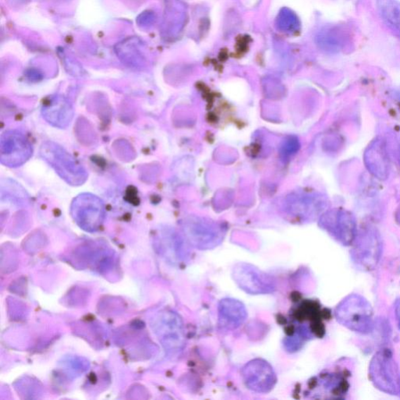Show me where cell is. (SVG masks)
<instances>
[{
  "mask_svg": "<svg viewBox=\"0 0 400 400\" xmlns=\"http://www.w3.org/2000/svg\"><path fill=\"white\" fill-rule=\"evenodd\" d=\"M364 162L368 169L380 180L387 179L389 172V159L383 141L376 139L364 153Z\"/></svg>",
  "mask_w": 400,
  "mask_h": 400,
  "instance_id": "cell-10",
  "label": "cell"
},
{
  "mask_svg": "<svg viewBox=\"0 0 400 400\" xmlns=\"http://www.w3.org/2000/svg\"><path fill=\"white\" fill-rule=\"evenodd\" d=\"M41 115L53 127L65 129L72 122L75 112L72 104L66 97L55 95L44 101Z\"/></svg>",
  "mask_w": 400,
  "mask_h": 400,
  "instance_id": "cell-8",
  "label": "cell"
},
{
  "mask_svg": "<svg viewBox=\"0 0 400 400\" xmlns=\"http://www.w3.org/2000/svg\"><path fill=\"white\" fill-rule=\"evenodd\" d=\"M370 377L376 387L390 395H399L400 374L388 351L378 353L370 365Z\"/></svg>",
  "mask_w": 400,
  "mask_h": 400,
  "instance_id": "cell-3",
  "label": "cell"
},
{
  "mask_svg": "<svg viewBox=\"0 0 400 400\" xmlns=\"http://www.w3.org/2000/svg\"><path fill=\"white\" fill-rule=\"evenodd\" d=\"M189 238L195 247L202 250L212 248L221 240L219 233L207 224H194L189 231Z\"/></svg>",
  "mask_w": 400,
  "mask_h": 400,
  "instance_id": "cell-13",
  "label": "cell"
},
{
  "mask_svg": "<svg viewBox=\"0 0 400 400\" xmlns=\"http://www.w3.org/2000/svg\"><path fill=\"white\" fill-rule=\"evenodd\" d=\"M247 310L241 302L224 299L219 304V319L221 325L228 328L240 326L247 318Z\"/></svg>",
  "mask_w": 400,
  "mask_h": 400,
  "instance_id": "cell-11",
  "label": "cell"
},
{
  "mask_svg": "<svg viewBox=\"0 0 400 400\" xmlns=\"http://www.w3.org/2000/svg\"><path fill=\"white\" fill-rule=\"evenodd\" d=\"M233 276L238 286L250 294H266L275 290L271 278L250 264L236 265Z\"/></svg>",
  "mask_w": 400,
  "mask_h": 400,
  "instance_id": "cell-5",
  "label": "cell"
},
{
  "mask_svg": "<svg viewBox=\"0 0 400 400\" xmlns=\"http://www.w3.org/2000/svg\"><path fill=\"white\" fill-rule=\"evenodd\" d=\"M376 6L384 24L400 39V3L398 0H377Z\"/></svg>",
  "mask_w": 400,
  "mask_h": 400,
  "instance_id": "cell-12",
  "label": "cell"
},
{
  "mask_svg": "<svg viewBox=\"0 0 400 400\" xmlns=\"http://www.w3.org/2000/svg\"><path fill=\"white\" fill-rule=\"evenodd\" d=\"M71 207L73 217L82 226L94 228L103 219L104 203L93 194L79 195L74 199Z\"/></svg>",
  "mask_w": 400,
  "mask_h": 400,
  "instance_id": "cell-6",
  "label": "cell"
},
{
  "mask_svg": "<svg viewBox=\"0 0 400 400\" xmlns=\"http://www.w3.org/2000/svg\"><path fill=\"white\" fill-rule=\"evenodd\" d=\"M40 155L67 184L80 186L86 181L88 173L85 167L59 144L44 143L41 146Z\"/></svg>",
  "mask_w": 400,
  "mask_h": 400,
  "instance_id": "cell-1",
  "label": "cell"
},
{
  "mask_svg": "<svg viewBox=\"0 0 400 400\" xmlns=\"http://www.w3.org/2000/svg\"><path fill=\"white\" fill-rule=\"evenodd\" d=\"M349 37L341 27H332L323 31L318 37V45L325 51L339 53L346 46Z\"/></svg>",
  "mask_w": 400,
  "mask_h": 400,
  "instance_id": "cell-14",
  "label": "cell"
},
{
  "mask_svg": "<svg viewBox=\"0 0 400 400\" xmlns=\"http://www.w3.org/2000/svg\"><path fill=\"white\" fill-rule=\"evenodd\" d=\"M337 320L352 331L367 334L373 328V311L366 299L351 295L337 307Z\"/></svg>",
  "mask_w": 400,
  "mask_h": 400,
  "instance_id": "cell-2",
  "label": "cell"
},
{
  "mask_svg": "<svg viewBox=\"0 0 400 400\" xmlns=\"http://www.w3.org/2000/svg\"><path fill=\"white\" fill-rule=\"evenodd\" d=\"M245 385L257 392H268L276 383V375L271 365L263 360H254L243 370Z\"/></svg>",
  "mask_w": 400,
  "mask_h": 400,
  "instance_id": "cell-7",
  "label": "cell"
},
{
  "mask_svg": "<svg viewBox=\"0 0 400 400\" xmlns=\"http://www.w3.org/2000/svg\"><path fill=\"white\" fill-rule=\"evenodd\" d=\"M32 146L22 132L11 130L0 139V160L9 167L22 166L32 156Z\"/></svg>",
  "mask_w": 400,
  "mask_h": 400,
  "instance_id": "cell-4",
  "label": "cell"
},
{
  "mask_svg": "<svg viewBox=\"0 0 400 400\" xmlns=\"http://www.w3.org/2000/svg\"><path fill=\"white\" fill-rule=\"evenodd\" d=\"M396 316H397V319L399 321V325L400 328V301H399V303L398 304V305L396 306Z\"/></svg>",
  "mask_w": 400,
  "mask_h": 400,
  "instance_id": "cell-17",
  "label": "cell"
},
{
  "mask_svg": "<svg viewBox=\"0 0 400 400\" xmlns=\"http://www.w3.org/2000/svg\"><path fill=\"white\" fill-rule=\"evenodd\" d=\"M278 25L280 30L285 32H292L297 29L299 25L298 18L289 10H283L280 12L278 18Z\"/></svg>",
  "mask_w": 400,
  "mask_h": 400,
  "instance_id": "cell-16",
  "label": "cell"
},
{
  "mask_svg": "<svg viewBox=\"0 0 400 400\" xmlns=\"http://www.w3.org/2000/svg\"><path fill=\"white\" fill-rule=\"evenodd\" d=\"M325 227L344 245L354 242L356 235V223L354 216L347 210H335L328 214Z\"/></svg>",
  "mask_w": 400,
  "mask_h": 400,
  "instance_id": "cell-9",
  "label": "cell"
},
{
  "mask_svg": "<svg viewBox=\"0 0 400 400\" xmlns=\"http://www.w3.org/2000/svg\"><path fill=\"white\" fill-rule=\"evenodd\" d=\"M141 47L142 45L139 43L138 39H131L119 44L116 51L119 58L123 59L126 64L138 67L143 62Z\"/></svg>",
  "mask_w": 400,
  "mask_h": 400,
  "instance_id": "cell-15",
  "label": "cell"
}]
</instances>
